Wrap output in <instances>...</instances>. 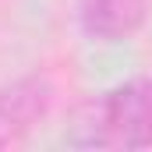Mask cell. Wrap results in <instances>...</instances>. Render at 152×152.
I'll return each mask as SVG.
<instances>
[{
  "label": "cell",
  "instance_id": "3957f363",
  "mask_svg": "<svg viewBox=\"0 0 152 152\" xmlns=\"http://www.w3.org/2000/svg\"><path fill=\"white\" fill-rule=\"evenodd\" d=\"M78 21L88 39H127L145 25V0H78Z\"/></svg>",
  "mask_w": 152,
  "mask_h": 152
},
{
  "label": "cell",
  "instance_id": "7a4b0ae2",
  "mask_svg": "<svg viewBox=\"0 0 152 152\" xmlns=\"http://www.w3.org/2000/svg\"><path fill=\"white\" fill-rule=\"evenodd\" d=\"M53 103V81L50 75H25L0 88V149L18 145Z\"/></svg>",
  "mask_w": 152,
  "mask_h": 152
},
{
  "label": "cell",
  "instance_id": "6da1fadb",
  "mask_svg": "<svg viewBox=\"0 0 152 152\" xmlns=\"http://www.w3.org/2000/svg\"><path fill=\"white\" fill-rule=\"evenodd\" d=\"M71 142L85 149H152V78L110 88Z\"/></svg>",
  "mask_w": 152,
  "mask_h": 152
}]
</instances>
